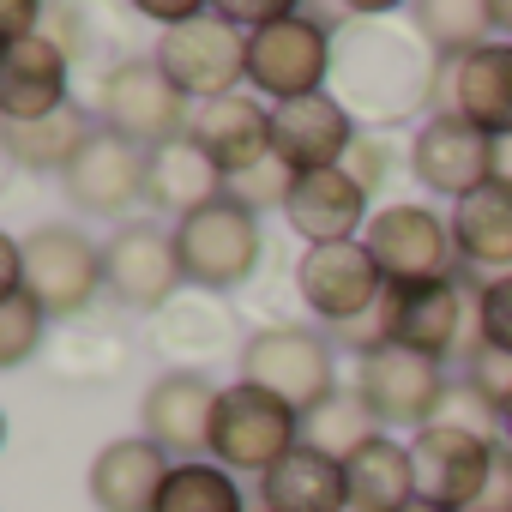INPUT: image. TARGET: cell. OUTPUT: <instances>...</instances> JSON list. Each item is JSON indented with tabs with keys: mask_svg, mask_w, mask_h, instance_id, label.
I'll return each mask as SVG.
<instances>
[{
	"mask_svg": "<svg viewBox=\"0 0 512 512\" xmlns=\"http://www.w3.org/2000/svg\"><path fill=\"white\" fill-rule=\"evenodd\" d=\"M446 79V61L416 37V25H392L380 7H368L356 25L338 31L332 55V97L356 115L368 133H392L416 121Z\"/></svg>",
	"mask_w": 512,
	"mask_h": 512,
	"instance_id": "obj_1",
	"label": "cell"
},
{
	"mask_svg": "<svg viewBox=\"0 0 512 512\" xmlns=\"http://www.w3.org/2000/svg\"><path fill=\"white\" fill-rule=\"evenodd\" d=\"M332 55H338V31L314 7H296L290 19L247 37V85L272 97V109L296 97H320L332 91Z\"/></svg>",
	"mask_w": 512,
	"mask_h": 512,
	"instance_id": "obj_2",
	"label": "cell"
},
{
	"mask_svg": "<svg viewBox=\"0 0 512 512\" xmlns=\"http://www.w3.org/2000/svg\"><path fill=\"white\" fill-rule=\"evenodd\" d=\"M175 247H181V272L187 284L199 290H235L253 278V266H260V211H253L247 199L223 193L211 205H199L193 217L175 223Z\"/></svg>",
	"mask_w": 512,
	"mask_h": 512,
	"instance_id": "obj_3",
	"label": "cell"
},
{
	"mask_svg": "<svg viewBox=\"0 0 512 512\" xmlns=\"http://www.w3.org/2000/svg\"><path fill=\"white\" fill-rule=\"evenodd\" d=\"M241 380L284 398L296 416H314L326 398H338L332 344L308 326H266L241 344Z\"/></svg>",
	"mask_w": 512,
	"mask_h": 512,
	"instance_id": "obj_4",
	"label": "cell"
},
{
	"mask_svg": "<svg viewBox=\"0 0 512 512\" xmlns=\"http://www.w3.org/2000/svg\"><path fill=\"white\" fill-rule=\"evenodd\" d=\"M97 127L133 139L139 151H157L169 139H187L193 103L169 85L157 61H115L97 85Z\"/></svg>",
	"mask_w": 512,
	"mask_h": 512,
	"instance_id": "obj_5",
	"label": "cell"
},
{
	"mask_svg": "<svg viewBox=\"0 0 512 512\" xmlns=\"http://www.w3.org/2000/svg\"><path fill=\"white\" fill-rule=\"evenodd\" d=\"M302 446V416L260 392V386H223V404H217V422H211V458L235 476V470H253V476H266L272 464H284L290 452Z\"/></svg>",
	"mask_w": 512,
	"mask_h": 512,
	"instance_id": "obj_6",
	"label": "cell"
},
{
	"mask_svg": "<svg viewBox=\"0 0 512 512\" xmlns=\"http://www.w3.org/2000/svg\"><path fill=\"white\" fill-rule=\"evenodd\" d=\"M151 61L199 109V103H217V97H235L241 91V79H247V37L223 13H199L181 31H163L157 49H151Z\"/></svg>",
	"mask_w": 512,
	"mask_h": 512,
	"instance_id": "obj_7",
	"label": "cell"
},
{
	"mask_svg": "<svg viewBox=\"0 0 512 512\" xmlns=\"http://www.w3.org/2000/svg\"><path fill=\"white\" fill-rule=\"evenodd\" d=\"M368 253L386 272V290L410 284H440L458 278V247H452V217H434L428 205H380L368 217Z\"/></svg>",
	"mask_w": 512,
	"mask_h": 512,
	"instance_id": "obj_8",
	"label": "cell"
},
{
	"mask_svg": "<svg viewBox=\"0 0 512 512\" xmlns=\"http://www.w3.org/2000/svg\"><path fill=\"white\" fill-rule=\"evenodd\" d=\"M19 241H25V296H37L49 320L85 314V302L103 284V247L73 223H43Z\"/></svg>",
	"mask_w": 512,
	"mask_h": 512,
	"instance_id": "obj_9",
	"label": "cell"
},
{
	"mask_svg": "<svg viewBox=\"0 0 512 512\" xmlns=\"http://www.w3.org/2000/svg\"><path fill=\"white\" fill-rule=\"evenodd\" d=\"M356 398L374 410L380 428H434V410L446 398V368L434 356L380 344L368 356H356Z\"/></svg>",
	"mask_w": 512,
	"mask_h": 512,
	"instance_id": "obj_10",
	"label": "cell"
},
{
	"mask_svg": "<svg viewBox=\"0 0 512 512\" xmlns=\"http://www.w3.org/2000/svg\"><path fill=\"white\" fill-rule=\"evenodd\" d=\"M296 296L308 302V314L332 320V326H356L380 308L386 296V272L374 266L368 241H338V247H308L296 260Z\"/></svg>",
	"mask_w": 512,
	"mask_h": 512,
	"instance_id": "obj_11",
	"label": "cell"
},
{
	"mask_svg": "<svg viewBox=\"0 0 512 512\" xmlns=\"http://www.w3.org/2000/svg\"><path fill=\"white\" fill-rule=\"evenodd\" d=\"M464 326H476V296L464 302V278L410 284V290H386L380 296V332L398 350L446 362V356H458Z\"/></svg>",
	"mask_w": 512,
	"mask_h": 512,
	"instance_id": "obj_12",
	"label": "cell"
},
{
	"mask_svg": "<svg viewBox=\"0 0 512 512\" xmlns=\"http://www.w3.org/2000/svg\"><path fill=\"white\" fill-rule=\"evenodd\" d=\"M103 284L127 302V308H163L187 272H181V247H175V229L163 223H115L109 241H103Z\"/></svg>",
	"mask_w": 512,
	"mask_h": 512,
	"instance_id": "obj_13",
	"label": "cell"
},
{
	"mask_svg": "<svg viewBox=\"0 0 512 512\" xmlns=\"http://www.w3.org/2000/svg\"><path fill=\"white\" fill-rule=\"evenodd\" d=\"M410 175H416L428 193H440V199L458 205V199H470L476 187L494 181V139L476 133L464 115L434 109V115L416 127V139H410Z\"/></svg>",
	"mask_w": 512,
	"mask_h": 512,
	"instance_id": "obj_14",
	"label": "cell"
},
{
	"mask_svg": "<svg viewBox=\"0 0 512 512\" xmlns=\"http://www.w3.org/2000/svg\"><path fill=\"white\" fill-rule=\"evenodd\" d=\"M356 139H362V127H356V115L332 91L296 97V103L272 109V157H278V169L290 181L296 175H320V169H344Z\"/></svg>",
	"mask_w": 512,
	"mask_h": 512,
	"instance_id": "obj_15",
	"label": "cell"
},
{
	"mask_svg": "<svg viewBox=\"0 0 512 512\" xmlns=\"http://www.w3.org/2000/svg\"><path fill=\"white\" fill-rule=\"evenodd\" d=\"M410 458H416V494L428 506L470 512L488 488L494 440L464 434V428H422V434H410Z\"/></svg>",
	"mask_w": 512,
	"mask_h": 512,
	"instance_id": "obj_16",
	"label": "cell"
},
{
	"mask_svg": "<svg viewBox=\"0 0 512 512\" xmlns=\"http://www.w3.org/2000/svg\"><path fill=\"white\" fill-rule=\"evenodd\" d=\"M145 169H151V151H139L133 139L97 127V133L85 139V151L67 163L61 187H67V199H73L79 211H91V217H121V211H133V205L145 199Z\"/></svg>",
	"mask_w": 512,
	"mask_h": 512,
	"instance_id": "obj_17",
	"label": "cell"
},
{
	"mask_svg": "<svg viewBox=\"0 0 512 512\" xmlns=\"http://www.w3.org/2000/svg\"><path fill=\"white\" fill-rule=\"evenodd\" d=\"M217 404H223V386H211L199 368H175L163 374L139 416H145V434L175 458V464H199V452H211V422H217Z\"/></svg>",
	"mask_w": 512,
	"mask_h": 512,
	"instance_id": "obj_18",
	"label": "cell"
},
{
	"mask_svg": "<svg viewBox=\"0 0 512 512\" xmlns=\"http://www.w3.org/2000/svg\"><path fill=\"white\" fill-rule=\"evenodd\" d=\"M368 193L350 169H320V175H296L284 193V223L308 241V247H338L368 235Z\"/></svg>",
	"mask_w": 512,
	"mask_h": 512,
	"instance_id": "obj_19",
	"label": "cell"
},
{
	"mask_svg": "<svg viewBox=\"0 0 512 512\" xmlns=\"http://www.w3.org/2000/svg\"><path fill=\"white\" fill-rule=\"evenodd\" d=\"M169 476H175V458L151 434H127V440H109L91 458L85 488H91L97 512H157Z\"/></svg>",
	"mask_w": 512,
	"mask_h": 512,
	"instance_id": "obj_20",
	"label": "cell"
},
{
	"mask_svg": "<svg viewBox=\"0 0 512 512\" xmlns=\"http://www.w3.org/2000/svg\"><path fill=\"white\" fill-rule=\"evenodd\" d=\"M440 109L464 115V121H470L476 133H488L494 145L512 139V43L494 37L488 49L452 61L446 79H440Z\"/></svg>",
	"mask_w": 512,
	"mask_h": 512,
	"instance_id": "obj_21",
	"label": "cell"
},
{
	"mask_svg": "<svg viewBox=\"0 0 512 512\" xmlns=\"http://www.w3.org/2000/svg\"><path fill=\"white\" fill-rule=\"evenodd\" d=\"M187 139L223 169V181H241L253 169H266V157H272V109L241 97V91L217 97V103H199Z\"/></svg>",
	"mask_w": 512,
	"mask_h": 512,
	"instance_id": "obj_22",
	"label": "cell"
},
{
	"mask_svg": "<svg viewBox=\"0 0 512 512\" xmlns=\"http://www.w3.org/2000/svg\"><path fill=\"white\" fill-rule=\"evenodd\" d=\"M67 85H73V61L49 37H25L0 49V115L7 121H43L67 109Z\"/></svg>",
	"mask_w": 512,
	"mask_h": 512,
	"instance_id": "obj_23",
	"label": "cell"
},
{
	"mask_svg": "<svg viewBox=\"0 0 512 512\" xmlns=\"http://www.w3.org/2000/svg\"><path fill=\"white\" fill-rule=\"evenodd\" d=\"M223 193H229L223 169L193 139H169V145L151 151V169H145V205L151 211H163V217L181 223V217H193L199 205H211Z\"/></svg>",
	"mask_w": 512,
	"mask_h": 512,
	"instance_id": "obj_24",
	"label": "cell"
},
{
	"mask_svg": "<svg viewBox=\"0 0 512 512\" xmlns=\"http://www.w3.org/2000/svg\"><path fill=\"white\" fill-rule=\"evenodd\" d=\"M452 247H458V266L470 272H500L512 266V181H488L470 199L452 205Z\"/></svg>",
	"mask_w": 512,
	"mask_h": 512,
	"instance_id": "obj_25",
	"label": "cell"
},
{
	"mask_svg": "<svg viewBox=\"0 0 512 512\" xmlns=\"http://www.w3.org/2000/svg\"><path fill=\"white\" fill-rule=\"evenodd\" d=\"M260 506L266 512H350V476L338 458L296 446L284 464L260 476Z\"/></svg>",
	"mask_w": 512,
	"mask_h": 512,
	"instance_id": "obj_26",
	"label": "cell"
},
{
	"mask_svg": "<svg viewBox=\"0 0 512 512\" xmlns=\"http://www.w3.org/2000/svg\"><path fill=\"white\" fill-rule=\"evenodd\" d=\"M344 476H350V512H404L422 500L416 494V458L392 434H374L362 452H350Z\"/></svg>",
	"mask_w": 512,
	"mask_h": 512,
	"instance_id": "obj_27",
	"label": "cell"
},
{
	"mask_svg": "<svg viewBox=\"0 0 512 512\" xmlns=\"http://www.w3.org/2000/svg\"><path fill=\"white\" fill-rule=\"evenodd\" d=\"M91 133H97L91 115L79 103H67V109H55L43 121H7V127H0V151H7L19 169H31V175H49V169L67 175V163L85 151Z\"/></svg>",
	"mask_w": 512,
	"mask_h": 512,
	"instance_id": "obj_28",
	"label": "cell"
},
{
	"mask_svg": "<svg viewBox=\"0 0 512 512\" xmlns=\"http://www.w3.org/2000/svg\"><path fill=\"white\" fill-rule=\"evenodd\" d=\"M410 25H416V37H422L446 67L494 43V37H488V31H494V7H488V0H434V7H410Z\"/></svg>",
	"mask_w": 512,
	"mask_h": 512,
	"instance_id": "obj_29",
	"label": "cell"
},
{
	"mask_svg": "<svg viewBox=\"0 0 512 512\" xmlns=\"http://www.w3.org/2000/svg\"><path fill=\"white\" fill-rule=\"evenodd\" d=\"M374 434H386L380 422H374V410L356 398V392H338V398H326L314 416H302V446H314V452H326V458H350V452H362Z\"/></svg>",
	"mask_w": 512,
	"mask_h": 512,
	"instance_id": "obj_30",
	"label": "cell"
},
{
	"mask_svg": "<svg viewBox=\"0 0 512 512\" xmlns=\"http://www.w3.org/2000/svg\"><path fill=\"white\" fill-rule=\"evenodd\" d=\"M157 512H241V488L223 464H175Z\"/></svg>",
	"mask_w": 512,
	"mask_h": 512,
	"instance_id": "obj_31",
	"label": "cell"
},
{
	"mask_svg": "<svg viewBox=\"0 0 512 512\" xmlns=\"http://www.w3.org/2000/svg\"><path fill=\"white\" fill-rule=\"evenodd\" d=\"M43 332H49V314L37 308V296H25V290L0 296V368H25L37 356Z\"/></svg>",
	"mask_w": 512,
	"mask_h": 512,
	"instance_id": "obj_32",
	"label": "cell"
},
{
	"mask_svg": "<svg viewBox=\"0 0 512 512\" xmlns=\"http://www.w3.org/2000/svg\"><path fill=\"white\" fill-rule=\"evenodd\" d=\"M476 344L512 356V272L476 284Z\"/></svg>",
	"mask_w": 512,
	"mask_h": 512,
	"instance_id": "obj_33",
	"label": "cell"
},
{
	"mask_svg": "<svg viewBox=\"0 0 512 512\" xmlns=\"http://www.w3.org/2000/svg\"><path fill=\"white\" fill-rule=\"evenodd\" d=\"M494 422H500V410L476 392V380H446V398H440V410H434V428H464V434L494 440V434H488Z\"/></svg>",
	"mask_w": 512,
	"mask_h": 512,
	"instance_id": "obj_34",
	"label": "cell"
},
{
	"mask_svg": "<svg viewBox=\"0 0 512 512\" xmlns=\"http://www.w3.org/2000/svg\"><path fill=\"white\" fill-rule=\"evenodd\" d=\"M344 169L362 181V193H374L386 175H392V145H386V133H362L356 145H350V157H344Z\"/></svg>",
	"mask_w": 512,
	"mask_h": 512,
	"instance_id": "obj_35",
	"label": "cell"
},
{
	"mask_svg": "<svg viewBox=\"0 0 512 512\" xmlns=\"http://www.w3.org/2000/svg\"><path fill=\"white\" fill-rule=\"evenodd\" d=\"M37 37H49L67 61H79L85 55V13L79 7H43V31Z\"/></svg>",
	"mask_w": 512,
	"mask_h": 512,
	"instance_id": "obj_36",
	"label": "cell"
},
{
	"mask_svg": "<svg viewBox=\"0 0 512 512\" xmlns=\"http://www.w3.org/2000/svg\"><path fill=\"white\" fill-rule=\"evenodd\" d=\"M470 512H512V440H494V470Z\"/></svg>",
	"mask_w": 512,
	"mask_h": 512,
	"instance_id": "obj_37",
	"label": "cell"
},
{
	"mask_svg": "<svg viewBox=\"0 0 512 512\" xmlns=\"http://www.w3.org/2000/svg\"><path fill=\"white\" fill-rule=\"evenodd\" d=\"M241 37H253V31H266V25H278V19H290L296 7H284V0H272V7H260V0H235V7H217Z\"/></svg>",
	"mask_w": 512,
	"mask_h": 512,
	"instance_id": "obj_38",
	"label": "cell"
},
{
	"mask_svg": "<svg viewBox=\"0 0 512 512\" xmlns=\"http://www.w3.org/2000/svg\"><path fill=\"white\" fill-rule=\"evenodd\" d=\"M37 31H43V7H37V0H13V7H0V37H7V43H25Z\"/></svg>",
	"mask_w": 512,
	"mask_h": 512,
	"instance_id": "obj_39",
	"label": "cell"
},
{
	"mask_svg": "<svg viewBox=\"0 0 512 512\" xmlns=\"http://www.w3.org/2000/svg\"><path fill=\"white\" fill-rule=\"evenodd\" d=\"M494 175H500V181H512V139H500V145H494Z\"/></svg>",
	"mask_w": 512,
	"mask_h": 512,
	"instance_id": "obj_40",
	"label": "cell"
},
{
	"mask_svg": "<svg viewBox=\"0 0 512 512\" xmlns=\"http://www.w3.org/2000/svg\"><path fill=\"white\" fill-rule=\"evenodd\" d=\"M494 31H512V7H494ZM512 43V37H506Z\"/></svg>",
	"mask_w": 512,
	"mask_h": 512,
	"instance_id": "obj_41",
	"label": "cell"
},
{
	"mask_svg": "<svg viewBox=\"0 0 512 512\" xmlns=\"http://www.w3.org/2000/svg\"><path fill=\"white\" fill-rule=\"evenodd\" d=\"M500 428H506V440H512V398H506V410H500Z\"/></svg>",
	"mask_w": 512,
	"mask_h": 512,
	"instance_id": "obj_42",
	"label": "cell"
},
{
	"mask_svg": "<svg viewBox=\"0 0 512 512\" xmlns=\"http://www.w3.org/2000/svg\"><path fill=\"white\" fill-rule=\"evenodd\" d=\"M404 512H446V506H428V500H416V506H404Z\"/></svg>",
	"mask_w": 512,
	"mask_h": 512,
	"instance_id": "obj_43",
	"label": "cell"
}]
</instances>
